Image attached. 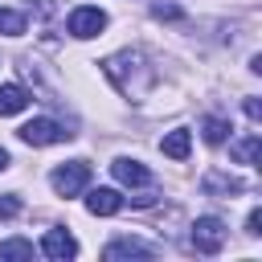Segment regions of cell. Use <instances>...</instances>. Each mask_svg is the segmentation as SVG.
I'll return each instance as SVG.
<instances>
[{
	"mask_svg": "<svg viewBox=\"0 0 262 262\" xmlns=\"http://www.w3.org/2000/svg\"><path fill=\"white\" fill-rule=\"evenodd\" d=\"M0 33L4 37H20L25 33V16L12 12V8H0Z\"/></svg>",
	"mask_w": 262,
	"mask_h": 262,
	"instance_id": "obj_14",
	"label": "cell"
},
{
	"mask_svg": "<svg viewBox=\"0 0 262 262\" xmlns=\"http://www.w3.org/2000/svg\"><path fill=\"white\" fill-rule=\"evenodd\" d=\"M160 147H164V156H172V160H188V147H192V135H188L184 127H176V131H168V135L160 139Z\"/></svg>",
	"mask_w": 262,
	"mask_h": 262,
	"instance_id": "obj_10",
	"label": "cell"
},
{
	"mask_svg": "<svg viewBox=\"0 0 262 262\" xmlns=\"http://www.w3.org/2000/svg\"><path fill=\"white\" fill-rule=\"evenodd\" d=\"M225 237H229V229L221 217H196V225H192V250L196 254H217L225 246Z\"/></svg>",
	"mask_w": 262,
	"mask_h": 262,
	"instance_id": "obj_2",
	"label": "cell"
},
{
	"mask_svg": "<svg viewBox=\"0 0 262 262\" xmlns=\"http://www.w3.org/2000/svg\"><path fill=\"white\" fill-rule=\"evenodd\" d=\"M258 151H262V139H258V135H246V139L233 147V156H237L242 164H258Z\"/></svg>",
	"mask_w": 262,
	"mask_h": 262,
	"instance_id": "obj_13",
	"label": "cell"
},
{
	"mask_svg": "<svg viewBox=\"0 0 262 262\" xmlns=\"http://www.w3.org/2000/svg\"><path fill=\"white\" fill-rule=\"evenodd\" d=\"M111 172H115V180H119V184H127V188H135V184H147V180H151V172H147L139 160H127V156H123V160H115V164H111Z\"/></svg>",
	"mask_w": 262,
	"mask_h": 262,
	"instance_id": "obj_7",
	"label": "cell"
},
{
	"mask_svg": "<svg viewBox=\"0 0 262 262\" xmlns=\"http://www.w3.org/2000/svg\"><path fill=\"white\" fill-rule=\"evenodd\" d=\"M25 106H29V90L25 86H16V82L0 86V115H20Z\"/></svg>",
	"mask_w": 262,
	"mask_h": 262,
	"instance_id": "obj_9",
	"label": "cell"
},
{
	"mask_svg": "<svg viewBox=\"0 0 262 262\" xmlns=\"http://www.w3.org/2000/svg\"><path fill=\"white\" fill-rule=\"evenodd\" d=\"M74 131H66L61 123H53V119H29L25 127H20V139L29 143V147H49V143H61V139H70Z\"/></svg>",
	"mask_w": 262,
	"mask_h": 262,
	"instance_id": "obj_3",
	"label": "cell"
},
{
	"mask_svg": "<svg viewBox=\"0 0 262 262\" xmlns=\"http://www.w3.org/2000/svg\"><path fill=\"white\" fill-rule=\"evenodd\" d=\"M20 213V201L16 196H0V217H16Z\"/></svg>",
	"mask_w": 262,
	"mask_h": 262,
	"instance_id": "obj_16",
	"label": "cell"
},
{
	"mask_svg": "<svg viewBox=\"0 0 262 262\" xmlns=\"http://www.w3.org/2000/svg\"><path fill=\"white\" fill-rule=\"evenodd\" d=\"M49 184L57 196H78L86 184H90V164L86 160H70V164H57L49 172Z\"/></svg>",
	"mask_w": 262,
	"mask_h": 262,
	"instance_id": "obj_1",
	"label": "cell"
},
{
	"mask_svg": "<svg viewBox=\"0 0 262 262\" xmlns=\"http://www.w3.org/2000/svg\"><path fill=\"white\" fill-rule=\"evenodd\" d=\"M4 168H8V151L0 147V172H4Z\"/></svg>",
	"mask_w": 262,
	"mask_h": 262,
	"instance_id": "obj_20",
	"label": "cell"
},
{
	"mask_svg": "<svg viewBox=\"0 0 262 262\" xmlns=\"http://www.w3.org/2000/svg\"><path fill=\"white\" fill-rule=\"evenodd\" d=\"M86 209H90L94 217H115V213L123 209V196H119L115 188H90V196H86Z\"/></svg>",
	"mask_w": 262,
	"mask_h": 262,
	"instance_id": "obj_6",
	"label": "cell"
},
{
	"mask_svg": "<svg viewBox=\"0 0 262 262\" xmlns=\"http://www.w3.org/2000/svg\"><path fill=\"white\" fill-rule=\"evenodd\" d=\"M205 192H242V180H233V176H205Z\"/></svg>",
	"mask_w": 262,
	"mask_h": 262,
	"instance_id": "obj_15",
	"label": "cell"
},
{
	"mask_svg": "<svg viewBox=\"0 0 262 262\" xmlns=\"http://www.w3.org/2000/svg\"><path fill=\"white\" fill-rule=\"evenodd\" d=\"M156 16H160V20H164V16H168V20H172V16H180V12H176V8H172V4H156Z\"/></svg>",
	"mask_w": 262,
	"mask_h": 262,
	"instance_id": "obj_19",
	"label": "cell"
},
{
	"mask_svg": "<svg viewBox=\"0 0 262 262\" xmlns=\"http://www.w3.org/2000/svg\"><path fill=\"white\" fill-rule=\"evenodd\" d=\"M201 135H205V143H225V135H229V123L225 119H217V115H209L205 123H201Z\"/></svg>",
	"mask_w": 262,
	"mask_h": 262,
	"instance_id": "obj_12",
	"label": "cell"
},
{
	"mask_svg": "<svg viewBox=\"0 0 262 262\" xmlns=\"http://www.w3.org/2000/svg\"><path fill=\"white\" fill-rule=\"evenodd\" d=\"M41 254H45V258L66 262V258H74V254H78V242H74L66 229H49V233L41 237Z\"/></svg>",
	"mask_w": 262,
	"mask_h": 262,
	"instance_id": "obj_5",
	"label": "cell"
},
{
	"mask_svg": "<svg viewBox=\"0 0 262 262\" xmlns=\"http://www.w3.org/2000/svg\"><path fill=\"white\" fill-rule=\"evenodd\" d=\"M102 29H106V12H102V8L82 4V8H74V12H70V33H74V37H82V41H86V37H98Z\"/></svg>",
	"mask_w": 262,
	"mask_h": 262,
	"instance_id": "obj_4",
	"label": "cell"
},
{
	"mask_svg": "<svg viewBox=\"0 0 262 262\" xmlns=\"http://www.w3.org/2000/svg\"><path fill=\"white\" fill-rule=\"evenodd\" d=\"M8 258L29 262V258H33V242H25V237H8V242H0V262H8Z\"/></svg>",
	"mask_w": 262,
	"mask_h": 262,
	"instance_id": "obj_11",
	"label": "cell"
},
{
	"mask_svg": "<svg viewBox=\"0 0 262 262\" xmlns=\"http://www.w3.org/2000/svg\"><path fill=\"white\" fill-rule=\"evenodd\" d=\"M246 233H254V237L262 233V213H258V209H254V213L246 217Z\"/></svg>",
	"mask_w": 262,
	"mask_h": 262,
	"instance_id": "obj_17",
	"label": "cell"
},
{
	"mask_svg": "<svg viewBox=\"0 0 262 262\" xmlns=\"http://www.w3.org/2000/svg\"><path fill=\"white\" fill-rule=\"evenodd\" d=\"M156 250L147 246V242H139V237H119V242H111L106 250H102V258H151Z\"/></svg>",
	"mask_w": 262,
	"mask_h": 262,
	"instance_id": "obj_8",
	"label": "cell"
},
{
	"mask_svg": "<svg viewBox=\"0 0 262 262\" xmlns=\"http://www.w3.org/2000/svg\"><path fill=\"white\" fill-rule=\"evenodd\" d=\"M246 115H250V119H254V123H258V119H262V106H258V98H246Z\"/></svg>",
	"mask_w": 262,
	"mask_h": 262,
	"instance_id": "obj_18",
	"label": "cell"
}]
</instances>
